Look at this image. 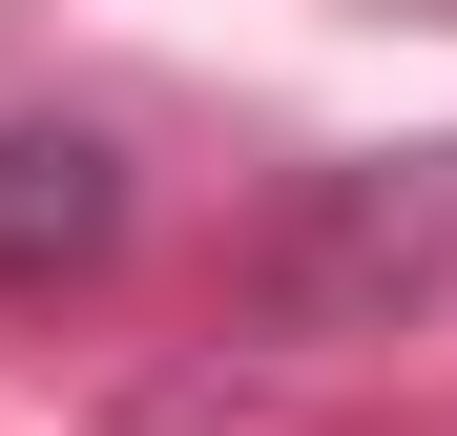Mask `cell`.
I'll return each mask as SVG.
<instances>
[{
    "label": "cell",
    "mask_w": 457,
    "mask_h": 436,
    "mask_svg": "<svg viewBox=\"0 0 457 436\" xmlns=\"http://www.w3.org/2000/svg\"><path fill=\"white\" fill-rule=\"evenodd\" d=\"M228 312H250L270 353L436 333V312H457V145H374V167L270 187V229L228 250Z\"/></svg>",
    "instance_id": "cell-1"
},
{
    "label": "cell",
    "mask_w": 457,
    "mask_h": 436,
    "mask_svg": "<svg viewBox=\"0 0 457 436\" xmlns=\"http://www.w3.org/2000/svg\"><path fill=\"white\" fill-rule=\"evenodd\" d=\"M104 250H125V145L104 125H0V291L42 312V291H84Z\"/></svg>",
    "instance_id": "cell-2"
},
{
    "label": "cell",
    "mask_w": 457,
    "mask_h": 436,
    "mask_svg": "<svg viewBox=\"0 0 457 436\" xmlns=\"http://www.w3.org/2000/svg\"><path fill=\"white\" fill-rule=\"evenodd\" d=\"M416 21H457V0H416Z\"/></svg>",
    "instance_id": "cell-3"
}]
</instances>
